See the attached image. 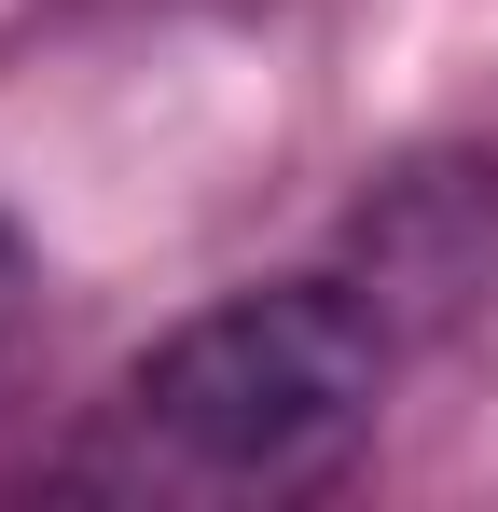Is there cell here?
<instances>
[{"label":"cell","mask_w":498,"mask_h":512,"mask_svg":"<svg viewBox=\"0 0 498 512\" xmlns=\"http://www.w3.org/2000/svg\"><path fill=\"white\" fill-rule=\"evenodd\" d=\"M14 319H28V250L0 236V346H14Z\"/></svg>","instance_id":"3"},{"label":"cell","mask_w":498,"mask_h":512,"mask_svg":"<svg viewBox=\"0 0 498 512\" xmlns=\"http://www.w3.org/2000/svg\"><path fill=\"white\" fill-rule=\"evenodd\" d=\"M360 291L374 319H457L498 291V167H402L360 208Z\"/></svg>","instance_id":"2"},{"label":"cell","mask_w":498,"mask_h":512,"mask_svg":"<svg viewBox=\"0 0 498 512\" xmlns=\"http://www.w3.org/2000/svg\"><path fill=\"white\" fill-rule=\"evenodd\" d=\"M374 388H388V319L360 277H277V291H236L208 319L125 374V416L139 443H166L180 471L208 485H332L374 429Z\"/></svg>","instance_id":"1"}]
</instances>
